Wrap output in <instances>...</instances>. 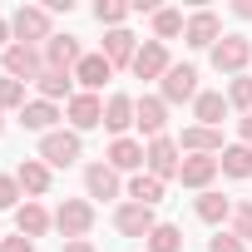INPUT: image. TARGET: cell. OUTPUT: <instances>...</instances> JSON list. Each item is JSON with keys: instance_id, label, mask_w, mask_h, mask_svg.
I'll use <instances>...</instances> for the list:
<instances>
[{"instance_id": "6da1fadb", "label": "cell", "mask_w": 252, "mask_h": 252, "mask_svg": "<svg viewBox=\"0 0 252 252\" xmlns=\"http://www.w3.org/2000/svg\"><path fill=\"white\" fill-rule=\"evenodd\" d=\"M40 158H45L50 168H74V163L84 158V144H79L74 129H55V134L40 139Z\"/></svg>"}, {"instance_id": "7a4b0ae2", "label": "cell", "mask_w": 252, "mask_h": 252, "mask_svg": "<svg viewBox=\"0 0 252 252\" xmlns=\"http://www.w3.org/2000/svg\"><path fill=\"white\" fill-rule=\"evenodd\" d=\"M247 64H252V40H247V35H222V40L213 45V69H218V74H232V79H237Z\"/></svg>"}, {"instance_id": "3957f363", "label": "cell", "mask_w": 252, "mask_h": 252, "mask_svg": "<svg viewBox=\"0 0 252 252\" xmlns=\"http://www.w3.org/2000/svg\"><path fill=\"white\" fill-rule=\"evenodd\" d=\"M10 30H15V45H50V10L45 5H20L10 15Z\"/></svg>"}, {"instance_id": "277c9868", "label": "cell", "mask_w": 252, "mask_h": 252, "mask_svg": "<svg viewBox=\"0 0 252 252\" xmlns=\"http://www.w3.org/2000/svg\"><path fill=\"white\" fill-rule=\"evenodd\" d=\"M178 154H183V149H178V139H168V134H163V139H149V149H144V168H149L154 178H163V183H168V178H178V168H183V158H178Z\"/></svg>"}, {"instance_id": "5b68a950", "label": "cell", "mask_w": 252, "mask_h": 252, "mask_svg": "<svg viewBox=\"0 0 252 252\" xmlns=\"http://www.w3.org/2000/svg\"><path fill=\"white\" fill-rule=\"evenodd\" d=\"M55 227L74 242V237H89V227H94V203H84V198H64L60 208H55Z\"/></svg>"}, {"instance_id": "8992f818", "label": "cell", "mask_w": 252, "mask_h": 252, "mask_svg": "<svg viewBox=\"0 0 252 252\" xmlns=\"http://www.w3.org/2000/svg\"><path fill=\"white\" fill-rule=\"evenodd\" d=\"M0 64H5V74H10V79H20V84L45 74V55H40L35 45H10L5 55H0Z\"/></svg>"}, {"instance_id": "52a82bcc", "label": "cell", "mask_w": 252, "mask_h": 252, "mask_svg": "<svg viewBox=\"0 0 252 252\" xmlns=\"http://www.w3.org/2000/svg\"><path fill=\"white\" fill-rule=\"evenodd\" d=\"M134 124H139V134L163 139V129H168V104H163V94H144V99H134Z\"/></svg>"}, {"instance_id": "ba28073f", "label": "cell", "mask_w": 252, "mask_h": 252, "mask_svg": "<svg viewBox=\"0 0 252 252\" xmlns=\"http://www.w3.org/2000/svg\"><path fill=\"white\" fill-rule=\"evenodd\" d=\"M129 69H134L139 79H163V74L173 69V60H168V45H163V40H144Z\"/></svg>"}, {"instance_id": "9c48e42d", "label": "cell", "mask_w": 252, "mask_h": 252, "mask_svg": "<svg viewBox=\"0 0 252 252\" xmlns=\"http://www.w3.org/2000/svg\"><path fill=\"white\" fill-rule=\"evenodd\" d=\"M222 40V20L213 15V10H193L188 15V30H183V45H193V50H213Z\"/></svg>"}, {"instance_id": "30bf717a", "label": "cell", "mask_w": 252, "mask_h": 252, "mask_svg": "<svg viewBox=\"0 0 252 252\" xmlns=\"http://www.w3.org/2000/svg\"><path fill=\"white\" fill-rule=\"evenodd\" d=\"M79 60H84V50H79V40H74V35H50V45H45V69L74 74V69H79Z\"/></svg>"}, {"instance_id": "8fae6325", "label": "cell", "mask_w": 252, "mask_h": 252, "mask_svg": "<svg viewBox=\"0 0 252 252\" xmlns=\"http://www.w3.org/2000/svg\"><path fill=\"white\" fill-rule=\"evenodd\" d=\"M158 84H163V104H188V99H198V69H193V64H173Z\"/></svg>"}, {"instance_id": "7c38bea8", "label": "cell", "mask_w": 252, "mask_h": 252, "mask_svg": "<svg viewBox=\"0 0 252 252\" xmlns=\"http://www.w3.org/2000/svg\"><path fill=\"white\" fill-rule=\"evenodd\" d=\"M114 227H119L124 237H144V242H149V232L158 227V218H154V208H144V203H124V208L114 213Z\"/></svg>"}, {"instance_id": "4fadbf2b", "label": "cell", "mask_w": 252, "mask_h": 252, "mask_svg": "<svg viewBox=\"0 0 252 252\" xmlns=\"http://www.w3.org/2000/svg\"><path fill=\"white\" fill-rule=\"evenodd\" d=\"M64 114H69V129H74V134L99 129V124H104V104H99V94H74V99L64 104Z\"/></svg>"}, {"instance_id": "5bb4252c", "label": "cell", "mask_w": 252, "mask_h": 252, "mask_svg": "<svg viewBox=\"0 0 252 252\" xmlns=\"http://www.w3.org/2000/svg\"><path fill=\"white\" fill-rule=\"evenodd\" d=\"M222 168H218V158L213 154H193V158H183V168H178V183L183 188H198V193H208V183L218 178Z\"/></svg>"}, {"instance_id": "9a60e30c", "label": "cell", "mask_w": 252, "mask_h": 252, "mask_svg": "<svg viewBox=\"0 0 252 252\" xmlns=\"http://www.w3.org/2000/svg\"><path fill=\"white\" fill-rule=\"evenodd\" d=\"M104 163L114 173H144V144L139 139H114L109 154H104Z\"/></svg>"}, {"instance_id": "2e32d148", "label": "cell", "mask_w": 252, "mask_h": 252, "mask_svg": "<svg viewBox=\"0 0 252 252\" xmlns=\"http://www.w3.org/2000/svg\"><path fill=\"white\" fill-rule=\"evenodd\" d=\"M15 119H20V129H30V134H40V139H45V134H55V119H60V109H55L50 99H30V104H25Z\"/></svg>"}, {"instance_id": "e0dca14e", "label": "cell", "mask_w": 252, "mask_h": 252, "mask_svg": "<svg viewBox=\"0 0 252 252\" xmlns=\"http://www.w3.org/2000/svg\"><path fill=\"white\" fill-rule=\"evenodd\" d=\"M15 178H20V193H30V203L50 193V163H45V158H20Z\"/></svg>"}, {"instance_id": "ac0fdd59", "label": "cell", "mask_w": 252, "mask_h": 252, "mask_svg": "<svg viewBox=\"0 0 252 252\" xmlns=\"http://www.w3.org/2000/svg\"><path fill=\"white\" fill-rule=\"evenodd\" d=\"M104 129H109L114 139H129V129H134V99H129V94H114V99L104 104Z\"/></svg>"}, {"instance_id": "d6986e66", "label": "cell", "mask_w": 252, "mask_h": 252, "mask_svg": "<svg viewBox=\"0 0 252 252\" xmlns=\"http://www.w3.org/2000/svg\"><path fill=\"white\" fill-rule=\"evenodd\" d=\"M178 149H188V154H222L227 144H222V129H203V124H188L183 129V139H178Z\"/></svg>"}, {"instance_id": "ffe728a7", "label": "cell", "mask_w": 252, "mask_h": 252, "mask_svg": "<svg viewBox=\"0 0 252 252\" xmlns=\"http://www.w3.org/2000/svg\"><path fill=\"white\" fill-rule=\"evenodd\" d=\"M74 79L84 84V94H94V89H104V84L114 79V64H109L104 55H84V60H79V69H74Z\"/></svg>"}, {"instance_id": "44dd1931", "label": "cell", "mask_w": 252, "mask_h": 252, "mask_svg": "<svg viewBox=\"0 0 252 252\" xmlns=\"http://www.w3.org/2000/svg\"><path fill=\"white\" fill-rule=\"evenodd\" d=\"M99 55H104V60H109L114 69H119V64H134L139 45H134V35H129V30H109V35H104V50H99Z\"/></svg>"}, {"instance_id": "7402d4cb", "label": "cell", "mask_w": 252, "mask_h": 252, "mask_svg": "<svg viewBox=\"0 0 252 252\" xmlns=\"http://www.w3.org/2000/svg\"><path fill=\"white\" fill-rule=\"evenodd\" d=\"M84 188H89V198H119V173L109 163H89L84 168Z\"/></svg>"}, {"instance_id": "603a6c76", "label": "cell", "mask_w": 252, "mask_h": 252, "mask_svg": "<svg viewBox=\"0 0 252 252\" xmlns=\"http://www.w3.org/2000/svg\"><path fill=\"white\" fill-rule=\"evenodd\" d=\"M227 109H232V104H227V94H213V89L193 99V114H198V124H203V129H218Z\"/></svg>"}, {"instance_id": "cb8c5ba5", "label": "cell", "mask_w": 252, "mask_h": 252, "mask_svg": "<svg viewBox=\"0 0 252 252\" xmlns=\"http://www.w3.org/2000/svg\"><path fill=\"white\" fill-rule=\"evenodd\" d=\"M163 188H168V183L154 178V173H134V178H129V198L144 203V208H158V203H163Z\"/></svg>"}, {"instance_id": "d4e9b609", "label": "cell", "mask_w": 252, "mask_h": 252, "mask_svg": "<svg viewBox=\"0 0 252 252\" xmlns=\"http://www.w3.org/2000/svg\"><path fill=\"white\" fill-rule=\"evenodd\" d=\"M218 168H222L227 178H252V149H247V144H227V149L218 154Z\"/></svg>"}, {"instance_id": "484cf974", "label": "cell", "mask_w": 252, "mask_h": 252, "mask_svg": "<svg viewBox=\"0 0 252 252\" xmlns=\"http://www.w3.org/2000/svg\"><path fill=\"white\" fill-rule=\"evenodd\" d=\"M50 222H55V218H50L40 203H25V208H15V227H20L25 237H45V232H50Z\"/></svg>"}, {"instance_id": "4316f807", "label": "cell", "mask_w": 252, "mask_h": 252, "mask_svg": "<svg viewBox=\"0 0 252 252\" xmlns=\"http://www.w3.org/2000/svg\"><path fill=\"white\" fill-rule=\"evenodd\" d=\"M69 79H74V74L45 69V74L35 79V89H40V99H50V104H55V99H64V104H69V99H74V94H69Z\"/></svg>"}, {"instance_id": "83f0119b", "label": "cell", "mask_w": 252, "mask_h": 252, "mask_svg": "<svg viewBox=\"0 0 252 252\" xmlns=\"http://www.w3.org/2000/svg\"><path fill=\"white\" fill-rule=\"evenodd\" d=\"M198 218L218 227V222H227V218H232V203H227L222 193H198Z\"/></svg>"}, {"instance_id": "f1b7e54d", "label": "cell", "mask_w": 252, "mask_h": 252, "mask_svg": "<svg viewBox=\"0 0 252 252\" xmlns=\"http://www.w3.org/2000/svg\"><path fill=\"white\" fill-rule=\"evenodd\" d=\"M149 252H183V227L158 222V227L149 232Z\"/></svg>"}, {"instance_id": "f546056e", "label": "cell", "mask_w": 252, "mask_h": 252, "mask_svg": "<svg viewBox=\"0 0 252 252\" xmlns=\"http://www.w3.org/2000/svg\"><path fill=\"white\" fill-rule=\"evenodd\" d=\"M183 30H188L183 10H158V15H154V40H173V35H183Z\"/></svg>"}, {"instance_id": "4dcf8cb0", "label": "cell", "mask_w": 252, "mask_h": 252, "mask_svg": "<svg viewBox=\"0 0 252 252\" xmlns=\"http://www.w3.org/2000/svg\"><path fill=\"white\" fill-rule=\"evenodd\" d=\"M124 15H129V5H124V0H99V5H94V20L109 25V30H124Z\"/></svg>"}, {"instance_id": "1f68e13d", "label": "cell", "mask_w": 252, "mask_h": 252, "mask_svg": "<svg viewBox=\"0 0 252 252\" xmlns=\"http://www.w3.org/2000/svg\"><path fill=\"white\" fill-rule=\"evenodd\" d=\"M25 104H30V99H25V84L10 79V74H0V109H15V114H20Z\"/></svg>"}, {"instance_id": "d6a6232c", "label": "cell", "mask_w": 252, "mask_h": 252, "mask_svg": "<svg viewBox=\"0 0 252 252\" xmlns=\"http://www.w3.org/2000/svg\"><path fill=\"white\" fill-rule=\"evenodd\" d=\"M227 104L242 109V114H252V74H237V79L227 84Z\"/></svg>"}, {"instance_id": "836d02e7", "label": "cell", "mask_w": 252, "mask_h": 252, "mask_svg": "<svg viewBox=\"0 0 252 252\" xmlns=\"http://www.w3.org/2000/svg\"><path fill=\"white\" fill-rule=\"evenodd\" d=\"M227 222H232V227H227V232H232V237H237V242H242V237H252V203H237V208H232V218H227Z\"/></svg>"}, {"instance_id": "e575fe53", "label": "cell", "mask_w": 252, "mask_h": 252, "mask_svg": "<svg viewBox=\"0 0 252 252\" xmlns=\"http://www.w3.org/2000/svg\"><path fill=\"white\" fill-rule=\"evenodd\" d=\"M0 208H20V178L15 173H0Z\"/></svg>"}, {"instance_id": "d590c367", "label": "cell", "mask_w": 252, "mask_h": 252, "mask_svg": "<svg viewBox=\"0 0 252 252\" xmlns=\"http://www.w3.org/2000/svg\"><path fill=\"white\" fill-rule=\"evenodd\" d=\"M208 252H242V242L232 232H218V237H208Z\"/></svg>"}, {"instance_id": "8d00e7d4", "label": "cell", "mask_w": 252, "mask_h": 252, "mask_svg": "<svg viewBox=\"0 0 252 252\" xmlns=\"http://www.w3.org/2000/svg\"><path fill=\"white\" fill-rule=\"evenodd\" d=\"M0 252H35V237L15 232V237H5V242H0Z\"/></svg>"}, {"instance_id": "74e56055", "label": "cell", "mask_w": 252, "mask_h": 252, "mask_svg": "<svg viewBox=\"0 0 252 252\" xmlns=\"http://www.w3.org/2000/svg\"><path fill=\"white\" fill-rule=\"evenodd\" d=\"M60 252H99V247H94V242H89V237H74V242H64V247H60Z\"/></svg>"}, {"instance_id": "f35d334b", "label": "cell", "mask_w": 252, "mask_h": 252, "mask_svg": "<svg viewBox=\"0 0 252 252\" xmlns=\"http://www.w3.org/2000/svg\"><path fill=\"white\" fill-rule=\"evenodd\" d=\"M237 134H242V144L252 149V114H242V119H237Z\"/></svg>"}, {"instance_id": "ab89813d", "label": "cell", "mask_w": 252, "mask_h": 252, "mask_svg": "<svg viewBox=\"0 0 252 252\" xmlns=\"http://www.w3.org/2000/svg\"><path fill=\"white\" fill-rule=\"evenodd\" d=\"M232 15H242V20H252V0H232Z\"/></svg>"}, {"instance_id": "60d3db41", "label": "cell", "mask_w": 252, "mask_h": 252, "mask_svg": "<svg viewBox=\"0 0 252 252\" xmlns=\"http://www.w3.org/2000/svg\"><path fill=\"white\" fill-rule=\"evenodd\" d=\"M10 35H15V30H10V20H0V55H5V50H10V45H5Z\"/></svg>"}, {"instance_id": "b9f144b4", "label": "cell", "mask_w": 252, "mask_h": 252, "mask_svg": "<svg viewBox=\"0 0 252 252\" xmlns=\"http://www.w3.org/2000/svg\"><path fill=\"white\" fill-rule=\"evenodd\" d=\"M0 134H5V109H0Z\"/></svg>"}]
</instances>
